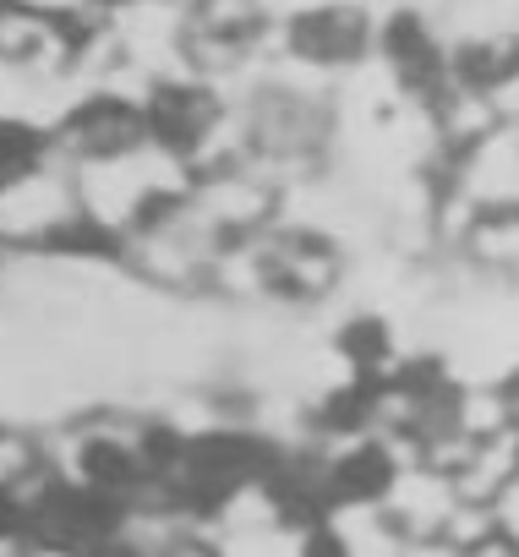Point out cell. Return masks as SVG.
I'll use <instances>...</instances> for the list:
<instances>
[{"label":"cell","mask_w":519,"mask_h":557,"mask_svg":"<svg viewBox=\"0 0 519 557\" xmlns=\"http://www.w3.org/2000/svg\"><path fill=\"white\" fill-rule=\"evenodd\" d=\"M291 50L312 66H356L372 50V17L356 7H312L291 17Z\"/></svg>","instance_id":"1"},{"label":"cell","mask_w":519,"mask_h":557,"mask_svg":"<svg viewBox=\"0 0 519 557\" xmlns=\"http://www.w3.org/2000/svg\"><path fill=\"white\" fill-rule=\"evenodd\" d=\"M394 481H399L394 454L383 443H361L323 470V497H329V508L334 503H378V497H388Z\"/></svg>","instance_id":"2"},{"label":"cell","mask_w":519,"mask_h":557,"mask_svg":"<svg viewBox=\"0 0 519 557\" xmlns=\"http://www.w3.org/2000/svg\"><path fill=\"white\" fill-rule=\"evenodd\" d=\"M388 323L383 318H356V323H345L339 329V356L356 367V372H378L383 361H388Z\"/></svg>","instance_id":"3"},{"label":"cell","mask_w":519,"mask_h":557,"mask_svg":"<svg viewBox=\"0 0 519 557\" xmlns=\"http://www.w3.org/2000/svg\"><path fill=\"white\" fill-rule=\"evenodd\" d=\"M301 557H350V546L334 524H312L307 541H301Z\"/></svg>","instance_id":"4"},{"label":"cell","mask_w":519,"mask_h":557,"mask_svg":"<svg viewBox=\"0 0 519 557\" xmlns=\"http://www.w3.org/2000/svg\"><path fill=\"white\" fill-rule=\"evenodd\" d=\"M503 405H514V410H519V372L503 383Z\"/></svg>","instance_id":"5"}]
</instances>
